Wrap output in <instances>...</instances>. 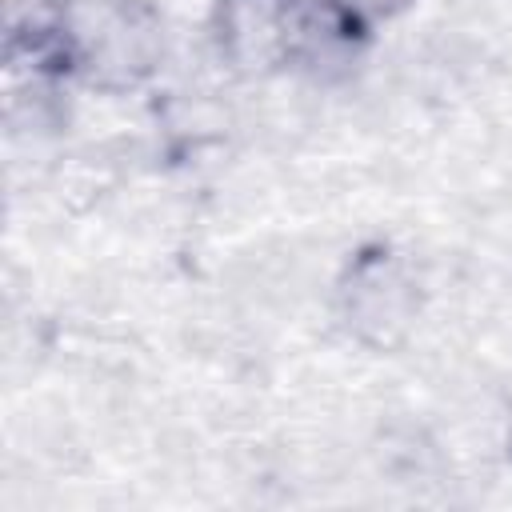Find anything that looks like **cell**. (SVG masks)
<instances>
[{
    "instance_id": "5b68a950",
    "label": "cell",
    "mask_w": 512,
    "mask_h": 512,
    "mask_svg": "<svg viewBox=\"0 0 512 512\" xmlns=\"http://www.w3.org/2000/svg\"><path fill=\"white\" fill-rule=\"evenodd\" d=\"M352 4H360L368 16H396V12H404L412 0H352Z\"/></svg>"
},
{
    "instance_id": "3957f363",
    "label": "cell",
    "mask_w": 512,
    "mask_h": 512,
    "mask_svg": "<svg viewBox=\"0 0 512 512\" xmlns=\"http://www.w3.org/2000/svg\"><path fill=\"white\" fill-rule=\"evenodd\" d=\"M372 16L352 0H288V68L332 76L356 64Z\"/></svg>"
},
{
    "instance_id": "7a4b0ae2",
    "label": "cell",
    "mask_w": 512,
    "mask_h": 512,
    "mask_svg": "<svg viewBox=\"0 0 512 512\" xmlns=\"http://www.w3.org/2000/svg\"><path fill=\"white\" fill-rule=\"evenodd\" d=\"M416 312L420 280L396 248L368 244L344 264L336 280V316L352 340L388 352L408 336Z\"/></svg>"
},
{
    "instance_id": "6da1fadb",
    "label": "cell",
    "mask_w": 512,
    "mask_h": 512,
    "mask_svg": "<svg viewBox=\"0 0 512 512\" xmlns=\"http://www.w3.org/2000/svg\"><path fill=\"white\" fill-rule=\"evenodd\" d=\"M56 28L72 76L100 92H132L164 60V20L148 0H56Z\"/></svg>"
},
{
    "instance_id": "277c9868",
    "label": "cell",
    "mask_w": 512,
    "mask_h": 512,
    "mask_svg": "<svg viewBox=\"0 0 512 512\" xmlns=\"http://www.w3.org/2000/svg\"><path fill=\"white\" fill-rule=\"evenodd\" d=\"M288 0H220L216 44L220 56L248 76L288 68Z\"/></svg>"
}]
</instances>
